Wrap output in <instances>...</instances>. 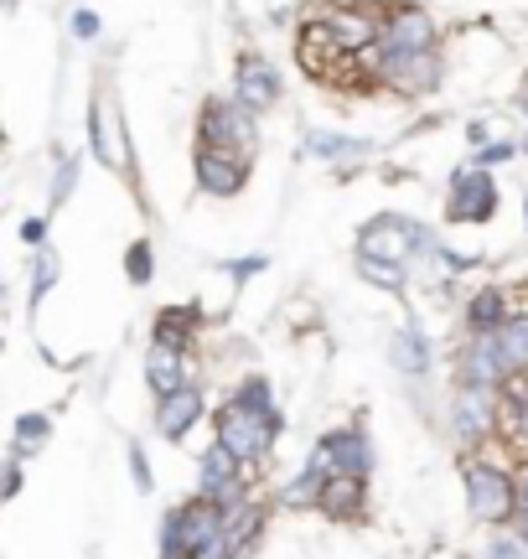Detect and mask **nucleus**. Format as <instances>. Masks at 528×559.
Instances as JSON below:
<instances>
[{"label":"nucleus","mask_w":528,"mask_h":559,"mask_svg":"<svg viewBox=\"0 0 528 559\" xmlns=\"http://www.w3.org/2000/svg\"><path fill=\"white\" fill-rule=\"evenodd\" d=\"M435 41H441V32H435L430 11H420V5H384V26H379V41H373L379 47V68L435 52Z\"/></svg>","instance_id":"f257e3e1"},{"label":"nucleus","mask_w":528,"mask_h":559,"mask_svg":"<svg viewBox=\"0 0 528 559\" xmlns=\"http://www.w3.org/2000/svg\"><path fill=\"white\" fill-rule=\"evenodd\" d=\"M197 135H203V145H218V151H233V156H254L260 120H254V109L244 99H207Z\"/></svg>","instance_id":"f03ea898"},{"label":"nucleus","mask_w":528,"mask_h":559,"mask_svg":"<svg viewBox=\"0 0 528 559\" xmlns=\"http://www.w3.org/2000/svg\"><path fill=\"white\" fill-rule=\"evenodd\" d=\"M467 502L477 519L488 523H508L518 519V477H508V472H497V466H488V461H467Z\"/></svg>","instance_id":"7ed1b4c3"},{"label":"nucleus","mask_w":528,"mask_h":559,"mask_svg":"<svg viewBox=\"0 0 528 559\" xmlns=\"http://www.w3.org/2000/svg\"><path fill=\"white\" fill-rule=\"evenodd\" d=\"M224 539V508L207 498V502H187V508H177L171 513V523H166V559L171 555H203V549H213V544Z\"/></svg>","instance_id":"20e7f679"},{"label":"nucleus","mask_w":528,"mask_h":559,"mask_svg":"<svg viewBox=\"0 0 528 559\" xmlns=\"http://www.w3.org/2000/svg\"><path fill=\"white\" fill-rule=\"evenodd\" d=\"M420 243H425V228H415V223H405V218H379L363 228V260L409 264Z\"/></svg>","instance_id":"39448f33"},{"label":"nucleus","mask_w":528,"mask_h":559,"mask_svg":"<svg viewBox=\"0 0 528 559\" xmlns=\"http://www.w3.org/2000/svg\"><path fill=\"white\" fill-rule=\"evenodd\" d=\"M492 207H497V181L488 171H461L451 181V202H446L451 223H488Z\"/></svg>","instance_id":"423d86ee"},{"label":"nucleus","mask_w":528,"mask_h":559,"mask_svg":"<svg viewBox=\"0 0 528 559\" xmlns=\"http://www.w3.org/2000/svg\"><path fill=\"white\" fill-rule=\"evenodd\" d=\"M233 99H244L254 115L280 104V73L269 68V58H260V52L239 58V68H233Z\"/></svg>","instance_id":"0eeeda50"},{"label":"nucleus","mask_w":528,"mask_h":559,"mask_svg":"<svg viewBox=\"0 0 528 559\" xmlns=\"http://www.w3.org/2000/svg\"><path fill=\"white\" fill-rule=\"evenodd\" d=\"M197 181L213 198H233V192H244L249 181V156H233V151H218V145H197Z\"/></svg>","instance_id":"6e6552de"},{"label":"nucleus","mask_w":528,"mask_h":559,"mask_svg":"<svg viewBox=\"0 0 528 559\" xmlns=\"http://www.w3.org/2000/svg\"><path fill=\"white\" fill-rule=\"evenodd\" d=\"M497 430L513 440L518 456H528V373H508L497 383Z\"/></svg>","instance_id":"1a4fd4ad"},{"label":"nucleus","mask_w":528,"mask_h":559,"mask_svg":"<svg viewBox=\"0 0 528 559\" xmlns=\"http://www.w3.org/2000/svg\"><path fill=\"white\" fill-rule=\"evenodd\" d=\"M88 130H94V156L109 166V171H130V145L120 140V115L109 99H94L88 109Z\"/></svg>","instance_id":"9d476101"},{"label":"nucleus","mask_w":528,"mask_h":559,"mask_svg":"<svg viewBox=\"0 0 528 559\" xmlns=\"http://www.w3.org/2000/svg\"><path fill=\"white\" fill-rule=\"evenodd\" d=\"M197 415H203V389H197V383H182V389L161 394V415H156V430L177 440V436H187V425H197Z\"/></svg>","instance_id":"9b49d317"},{"label":"nucleus","mask_w":528,"mask_h":559,"mask_svg":"<svg viewBox=\"0 0 528 559\" xmlns=\"http://www.w3.org/2000/svg\"><path fill=\"white\" fill-rule=\"evenodd\" d=\"M145 373H151V389H156V394L182 389V383H187L182 347H166V342H156V347H151V358H145Z\"/></svg>","instance_id":"f8f14e48"},{"label":"nucleus","mask_w":528,"mask_h":559,"mask_svg":"<svg viewBox=\"0 0 528 559\" xmlns=\"http://www.w3.org/2000/svg\"><path fill=\"white\" fill-rule=\"evenodd\" d=\"M326 513H337V519H352L358 508H363V477H326L322 481V502Z\"/></svg>","instance_id":"ddd939ff"},{"label":"nucleus","mask_w":528,"mask_h":559,"mask_svg":"<svg viewBox=\"0 0 528 559\" xmlns=\"http://www.w3.org/2000/svg\"><path fill=\"white\" fill-rule=\"evenodd\" d=\"M492 337H497V353L508 362V373H528V317H508Z\"/></svg>","instance_id":"4468645a"},{"label":"nucleus","mask_w":528,"mask_h":559,"mask_svg":"<svg viewBox=\"0 0 528 559\" xmlns=\"http://www.w3.org/2000/svg\"><path fill=\"white\" fill-rule=\"evenodd\" d=\"M192 321H197V311H166L161 321H156V342H166V347H192Z\"/></svg>","instance_id":"2eb2a0df"},{"label":"nucleus","mask_w":528,"mask_h":559,"mask_svg":"<svg viewBox=\"0 0 528 559\" xmlns=\"http://www.w3.org/2000/svg\"><path fill=\"white\" fill-rule=\"evenodd\" d=\"M130 280H135V285H145V280H151V243H130Z\"/></svg>","instance_id":"dca6fc26"},{"label":"nucleus","mask_w":528,"mask_h":559,"mask_svg":"<svg viewBox=\"0 0 528 559\" xmlns=\"http://www.w3.org/2000/svg\"><path fill=\"white\" fill-rule=\"evenodd\" d=\"M37 440H47V419L26 415V419H21V451H26V445H37Z\"/></svg>","instance_id":"f3484780"},{"label":"nucleus","mask_w":528,"mask_h":559,"mask_svg":"<svg viewBox=\"0 0 528 559\" xmlns=\"http://www.w3.org/2000/svg\"><path fill=\"white\" fill-rule=\"evenodd\" d=\"M73 32H79V37H94V32H99V16H94V11H79V16H73Z\"/></svg>","instance_id":"a211bd4d"},{"label":"nucleus","mask_w":528,"mask_h":559,"mask_svg":"<svg viewBox=\"0 0 528 559\" xmlns=\"http://www.w3.org/2000/svg\"><path fill=\"white\" fill-rule=\"evenodd\" d=\"M518 498H524V508H528V466H524V477H518Z\"/></svg>","instance_id":"6ab92c4d"}]
</instances>
